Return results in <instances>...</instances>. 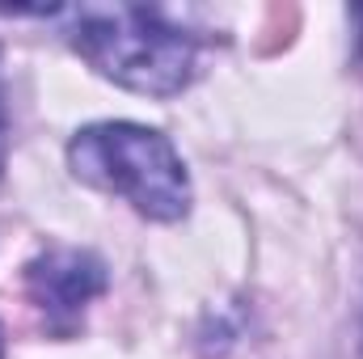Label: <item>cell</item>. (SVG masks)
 <instances>
[{
  "mask_svg": "<svg viewBox=\"0 0 363 359\" xmlns=\"http://www.w3.org/2000/svg\"><path fill=\"white\" fill-rule=\"evenodd\" d=\"M351 17H355V30H359V55H363V4L351 9Z\"/></svg>",
  "mask_w": 363,
  "mask_h": 359,
  "instance_id": "4",
  "label": "cell"
},
{
  "mask_svg": "<svg viewBox=\"0 0 363 359\" xmlns=\"http://www.w3.org/2000/svg\"><path fill=\"white\" fill-rule=\"evenodd\" d=\"M26 287L47 317H81L93 296L106 292V267L89 250H47L26 267Z\"/></svg>",
  "mask_w": 363,
  "mask_h": 359,
  "instance_id": "3",
  "label": "cell"
},
{
  "mask_svg": "<svg viewBox=\"0 0 363 359\" xmlns=\"http://www.w3.org/2000/svg\"><path fill=\"white\" fill-rule=\"evenodd\" d=\"M68 38L106 81L144 97H174L194 81V38L144 4L68 9Z\"/></svg>",
  "mask_w": 363,
  "mask_h": 359,
  "instance_id": "1",
  "label": "cell"
},
{
  "mask_svg": "<svg viewBox=\"0 0 363 359\" xmlns=\"http://www.w3.org/2000/svg\"><path fill=\"white\" fill-rule=\"evenodd\" d=\"M0 131H4V93H0Z\"/></svg>",
  "mask_w": 363,
  "mask_h": 359,
  "instance_id": "5",
  "label": "cell"
},
{
  "mask_svg": "<svg viewBox=\"0 0 363 359\" xmlns=\"http://www.w3.org/2000/svg\"><path fill=\"white\" fill-rule=\"evenodd\" d=\"M68 165L81 182L127 199L148 220H182L190 211V178L178 148L140 123H93L72 136Z\"/></svg>",
  "mask_w": 363,
  "mask_h": 359,
  "instance_id": "2",
  "label": "cell"
},
{
  "mask_svg": "<svg viewBox=\"0 0 363 359\" xmlns=\"http://www.w3.org/2000/svg\"><path fill=\"white\" fill-rule=\"evenodd\" d=\"M0 359H4V334H0Z\"/></svg>",
  "mask_w": 363,
  "mask_h": 359,
  "instance_id": "6",
  "label": "cell"
}]
</instances>
